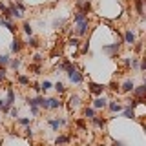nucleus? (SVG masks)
Wrapping results in <instances>:
<instances>
[{
    "label": "nucleus",
    "instance_id": "nucleus-1",
    "mask_svg": "<svg viewBox=\"0 0 146 146\" xmlns=\"http://www.w3.org/2000/svg\"><path fill=\"white\" fill-rule=\"evenodd\" d=\"M68 73V79H70V82L71 84H75V86H80L82 82H84V73H82L79 68L75 66V64H73V66L70 68V70L66 71Z\"/></svg>",
    "mask_w": 146,
    "mask_h": 146
},
{
    "label": "nucleus",
    "instance_id": "nucleus-2",
    "mask_svg": "<svg viewBox=\"0 0 146 146\" xmlns=\"http://www.w3.org/2000/svg\"><path fill=\"white\" fill-rule=\"evenodd\" d=\"M7 9H9V13H11L13 20H15V18H22L24 13H26V6L20 2V0H13V2L7 6Z\"/></svg>",
    "mask_w": 146,
    "mask_h": 146
},
{
    "label": "nucleus",
    "instance_id": "nucleus-3",
    "mask_svg": "<svg viewBox=\"0 0 146 146\" xmlns=\"http://www.w3.org/2000/svg\"><path fill=\"white\" fill-rule=\"evenodd\" d=\"M88 31H90V18H86V20L75 24V29H71V36L80 38V36H86V35H88Z\"/></svg>",
    "mask_w": 146,
    "mask_h": 146
},
{
    "label": "nucleus",
    "instance_id": "nucleus-4",
    "mask_svg": "<svg viewBox=\"0 0 146 146\" xmlns=\"http://www.w3.org/2000/svg\"><path fill=\"white\" fill-rule=\"evenodd\" d=\"M121 48H122V44H121V40H115V42H111V44H106V46H102V51L104 53H108L110 57H117V53L121 51Z\"/></svg>",
    "mask_w": 146,
    "mask_h": 146
},
{
    "label": "nucleus",
    "instance_id": "nucleus-5",
    "mask_svg": "<svg viewBox=\"0 0 146 146\" xmlns=\"http://www.w3.org/2000/svg\"><path fill=\"white\" fill-rule=\"evenodd\" d=\"M88 91L91 95H95V97H100V95H104V91H106V86L99 84V82H93V80H88Z\"/></svg>",
    "mask_w": 146,
    "mask_h": 146
},
{
    "label": "nucleus",
    "instance_id": "nucleus-6",
    "mask_svg": "<svg viewBox=\"0 0 146 146\" xmlns=\"http://www.w3.org/2000/svg\"><path fill=\"white\" fill-rule=\"evenodd\" d=\"M22 49H24V40H22L18 35H15V36H13V40H11V46H9V51L17 55V53H20Z\"/></svg>",
    "mask_w": 146,
    "mask_h": 146
},
{
    "label": "nucleus",
    "instance_id": "nucleus-7",
    "mask_svg": "<svg viewBox=\"0 0 146 146\" xmlns=\"http://www.w3.org/2000/svg\"><path fill=\"white\" fill-rule=\"evenodd\" d=\"M82 104V99H80V95L79 93H71L70 97H68V106H70L71 111H75L77 108H79Z\"/></svg>",
    "mask_w": 146,
    "mask_h": 146
},
{
    "label": "nucleus",
    "instance_id": "nucleus-8",
    "mask_svg": "<svg viewBox=\"0 0 146 146\" xmlns=\"http://www.w3.org/2000/svg\"><path fill=\"white\" fill-rule=\"evenodd\" d=\"M106 104H108V99L104 97V95H100V97H95L93 100H91V108L97 111V110H104L106 108Z\"/></svg>",
    "mask_w": 146,
    "mask_h": 146
},
{
    "label": "nucleus",
    "instance_id": "nucleus-9",
    "mask_svg": "<svg viewBox=\"0 0 146 146\" xmlns=\"http://www.w3.org/2000/svg\"><path fill=\"white\" fill-rule=\"evenodd\" d=\"M68 122V119H64V117H55V119H48V124L51 126V130L53 131H58V128L64 126Z\"/></svg>",
    "mask_w": 146,
    "mask_h": 146
},
{
    "label": "nucleus",
    "instance_id": "nucleus-10",
    "mask_svg": "<svg viewBox=\"0 0 146 146\" xmlns=\"http://www.w3.org/2000/svg\"><path fill=\"white\" fill-rule=\"evenodd\" d=\"M106 108H108V110H110L111 113H119V111H122V108H124V104H122L121 100H108Z\"/></svg>",
    "mask_w": 146,
    "mask_h": 146
},
{
    "label": "nucleus",
    "instance_id": "nucleus-11",
    "mask_svg": "<svg viewBox=\"0 0 146 146\" xmlns=\"http://www.w3.org/2000/svg\"><path fill=\"white\" fill-rule=\"evenodd\" d=\"M131 93H133V99L143 100V99H144V95H146V84H139V86H135Z\"/></svg>",
    "mask_w": 146,
    "mask_h": 146
},
{
    "label": "nucleus",
    "instance_id": "nucleus-12",
    "mask_svg": "<svg viewBox=\"0 0 146 146\" xmlns=\"http://www.w3.org/2000/svg\"><path fill=\"white\" fill-rule=\"evenodd\" d=\"M135 42H137V35H135V31H133V29H124V44L133 46Z\"/></svg>",
    "mask_w": 146,
    "mask_h": 146
},
{
    "label": "nucleus",
    "instance_id": "nucleus-13",
    "mask_svg": "<svg viewBox=\"0 0 146 146\" xmlns=\"http://www.w3.org/2000/svg\"><path fill=\"white\" fill-rule=\"evenodd\" d=\"M135 88V82L131 80V79H126L124 82L121 84V93H131Z\"/></svg>",
    "mask_w": 146,
    "mask_h": 146
},
{
    "label": "nucleus",
    "instance_id": "nucleus-14",
    "mask_svg": "<svg viewBox=\"0 0 146 146\" xmlns=\"http://www.w3.org/2000/svg\"><path fill=\"white\" fill-rule=\"evenodd\" d=\"M15 99H17L15 90H13L11 86H9V88H7V95H6V99H4V100H6V106H9V108L15 106Z\"/></svg>",
    "mask_w": 146,
    "mask_h": 146
},
{
    "label": "nucleus",
    "instance_id": "nucleus-15",
    "mask_svg": "<svg viewBox=\"0 0 146 146\" xmlns=\"http://www.w3.org/2000/svg\"><path fill=\"white\" fill-rule=\"evenodd\" d=\"M77 9L79 11H84V13H90L91 11V2L90 0H77Z\"/></svg>",
    "mask_w": 146,
    "mask_h": 146
},
{
    "label": "nucleus",
    "instance_id": "nucleus-16",
    "mask_svg": "<svg viewBox=\"0 0 146 146\" xmlns=\"http://www.w3.org/2000/svg\"><path fill=\"white\" fill-rule=\"evenodd\" d=\"M91 124H93L95 128H99V130H104V128H106V119L104 117H99V115H95L93 119H91Z\"/></svg>",
    "mask_w": 146,
    "mask_h": 146
},
{
    "label": "nucleus",
    "instance_id": "nucleus-17",
    "mask_svg": "<svg viewBox=\"0 0 146 146\" xmlns=\"http://www.w3.org/2000/svg\"><path fill=\"white\" fill-rule=\"evenodd\" d=\"M0 26H4V27H7L9 31H11L13 35H17V31H18V27L13 24V20H6V18H2L0 17Z\"/></svg>",
    "mask_w": 146,
    "mask_h": 146
},
{
    "label": "nucleus",
    "instance_id": "nucleus-18",
    "mask_svg": "<svg viewBox=\"0 0 146 146\" xmlns=\"http://www.w3.org/2000/svg\"><path fill=\"white\" fill-rule=\"evenodd\" d=\"M48 102H49V110H60L64 106V102L58 97H51V99H48Z\"/></svg>",
    "mask_w": 146,
    "mask_h": 146
},
{
    "label": "nucleus",
    "instance_id": "nucleus-19",
    "mask_svg": "<svg viewBox=\"0 0 146 146\" xmlns=\"http://www.w3.org/2000/svg\"><path fill=\"white\" fill-rule=\"evenodd\" d=\"M24 46H29V48H33V49H38L40 48V42H38V38L33 35V36H27V38H26Z\"/></svg>",
    "mask_w": 146,
    "mask_h": 146
},
{
    "label": "nucleus",
    "instance_id": "nucleus-20",
    "mask_svg": "<svg viewBox=\"0 0 146 146\" xmlns=\"http://www.w3.org/2000/svg\"><path fill=\"white\" fill-rule=\"evenodd\" d=\"M71 137L70 135H57V139H55V146H66L70 144Z\"/></svg>",
    "mask_w": 146,
    "mask_h": 146
},
{
    "label": "nucleus",
    "instance_id": "nucleus-21",
    "mask_svg": "<svg viewBox=\"0 0 146 146\" xmlns=\"http://www.w3.org/2000/svg\"><path fill=\"white\" fill-rule=\"evenodd\" d=\"M133 7H135L137 15L143 18V15H144V0H133Z\"/></svg>",
    "mask_w": 146,
    "mask_h": 146
},
{
    "label": "nucleus",
    "instance_id": "nucleus-22",
    "mask_svg": "<svg viewBox=\"0 0 146 146\" xmlns=\"http://www.w3.org/2000/svg\"><path fill=\"white\" fill-rule=\"evenodd\" d=\"M17 82H18L20 86H29V84H31V79H29V75L18 73V75H17Z\"/></svg>",
    "mask_w": 146,
    "mask_h": 146
},
{
    "label": "nucleus",
    "instance_id": "nucleus-23",
    "mask_svg": "<svg viewBox=\"0 0 146 146\" xmlns=\"http://www.w3.org/2000/svg\"><path fill=\"white\" fill-rule=\"evenodd\" d=\"M122 117L124 119H135V110L124 104V108H122Z\"/></svg>",
    "mask_w": 146,
    "mask_h": 146
},
{
    "label": "nucleus",
    "instance_id": "nucleus-24",
    "mask_svg": "<svg viewBox=\"0 0 146 146\" xmlns=\"http://www.w3.org/2000/svg\"><path fill=\"white\" fill-rule=\"evenodd\" d=\"M22 31H24V35H26V36H33V26H31L27 20L22 22Z\"/></svg>",
    "mask_w": 146,
    "mask_h": 146
},
{
    "label": "nucleus",
    "instance_id": "nucleus-25",
    "mask_svg": "<svg viewBox=\"0 0 146 146\" xmlns=\"http://www.w3.org/2000/svg\"><path fill=\"white\" fill-rule=\"evenodd\" d=\"M82 113H84V119H86V121H91V119H93L95 115H97V111H95V110L91 108V106H86Z\"/></svg>",
    "mask_w": 146,
    "mask_h": 146
},
{
    "label": "nucleus",
    "instance_id": "nucleus-26",
    "mask_svg": "<svg viewBox=\"0 0 146 146\" xmlns=\"http://www.w3.org/2000/svg\"><path fill=\"white\" fill-rule=\"evenodd\" d=\"M22 66V60L20 58H9V64H7V68H11V70H15V71H18V68Z\"/></svg>",
    "mask_w": 146,
    "mask_h": 146
},
{
    "label": "nucleus",
    "instance_id": "nucleus-27",
    "mask_svg": "<svg viewBox=\"0 0 146 146\" xmlns=\"http://www.w3.org/2000/svg\"><path fill=\"white\" fill-rule=\"evenodd\" d=\"M86 18H88V13H84V11H77L75 15H73V22H75V24H79V22L86 20Z\"/></svg>",
    "mask_w": 146,
    "mask_h": 146
},
{
    "label": "nucleus",
    "instance_id": "nucleus-28",
    "mask_svg": "<svg viewBox=\"0 0 146 146\" xmlns=\"http://www.w3.org/2000/svg\"><path fill=\"white\" fill-rule=\"evenodd\" d=\"M51 88H53L51 80H42V82H40V93H46V91H49Z\"/></svg>",
    "mask_w": 146,
    "mask_h": 146
},
{
    "label": "nucleus",
    "instance_id": "nucleus-29",
    "mask_svg": "<svg viewBox=\"0 0 146 146\" xmlns=\"http://www.w3.org/2000/svg\"><path fill=\"white\" fill-rule=\"evenodd\" d=\"M17 122H18V124H20V126H31V122H33V119H31V117H18L17 119Z\"/></svg>",
    "mask_w": 146,
    "mask_h": 146
},
{
    "label": "nucleus",
    "instance_id": "nucleus-30",
    "mask_svg": "<svg viewBox=\"0 0 146 146\" xmlns=\"http://www.w3.org/2000/svg\"><path fill=\"white\" fill-rule=\"evenodd\" d=\"M9 55L7 53H0V68H7V64H9Z\"/></svg>",
    "mask_w": 146,
    "mask_h": 146
},
{
    "label": "nucleus",
    "instance_id": "nucleus-31",
    "mask_svg": "<svg viewBox=\"0 0 146 146\" xmlns=\"http://www.w3.org/2000/svg\"><path fill=\"white\" fill-rule=\"evenodd\" d=\"M53 90H57V93H66V86H64V82H60V80H58V82H55V84H53Z\"/></svg>",
    "mask_w": 146,
    "mask_h": 146
},
{
    "label": "nucleus",
    "instance_id": "nucleus-32",
    "mask_svg": "<svg viewBox=\"0 0 146 146\" xmlns=\"http://www.w3.org/2000/svg\"><path fill=\"white\" fill-rule=\"evenodd\" d=\"M68 46H71V48H79L80 46V38H77V36H70V38H68Z\"/></svg>",
    "mask_w": 146,
    "mask_h": 146
},
{
    "label": "nucleus",
    "instance_id": "nucleus-33",
    "mask_svg": "<svg viewBox=\"0 0 146 146\" xmlns=\"http://www.w3.org/2000/svg\"><path fill=\"white\" fill-rule=\"evenodd\" d=\"M42 62H44V57H42L40 53H35V55H33V62H31V64H38V66H40Z\"/></svg>",
    "mask_w": 146,
    "mask_h": 146
},
{
    "label": "nucleus",
    "instance_id": "nucleus-34",
    "mask_svg": "<svg viewBox=\"0 0 146 146\" xmlns=\"http://www.w3.org/2000/svg\"><path fill=\"white\" fill-rule=\"evenodd\" d=\"M29 70L35 73V75H40V71H42V66H38V64H29Z\"/></svg>",
    "mask_w": 146,
    "mask_h": 146
},
{
    "label": "nucleus",
    "instance_id": "nucleus-35",
    "mask_svg": "<svg viewBox=\"0 0 146 146\" xmlns=\"http://www.w3.org/2000/svg\"><path fill=\"white\" fill-rule=\"evenodd\" d=\"M7 113H9V115H11L13 119H15V121L18 119V108H17V106H11V110H9Z\"/></svg>",
    "mask_w": 146,
    "mask_h": 146
},
{
    "label": "nucleus",
    "instance_id": "nucleus-36",
    "mask_svg": "<svg viewBox=\"0 0 146 146\" xmlns=\"http://www.w3.org/2000/svg\"><path fill=\"white\" fill-rule=\"evenodd\" d=\"M131 48H133L135 53H141V51H143V42H141V40H137V42L131 46Z\"/></svg>",
    "mask_w": 146,
    "mask_h": 146
},
{
    "label": "nucleus",
    "instance_id": "nucleus-37",
    "mask_svg": "<svg viewBox=\"0 0 146 146\" xmlns=\"http://www.w3.org/2000/svg\"><path fill=\"white\" fill-rule=\"evenodd\" d=\"M77 126H79L80 128V130H84V128H86V119H77Z\"/></svg>",
    "mask_w": 146,
    "mask_h": 146
},
{
    "label": "nucleus",
    "instance_id": "nucleus-38",
    "mask_svg": "<svg viewBox=\"0 0 146 146\" xmlns=\"http://www.w3.org/2000/svg\"><path fill=\"white\" fill-rule=\"evenodd\" d=\"M24 133H26V135H27V137H29V139H31V137L35 135V131L31 130V126H26V128H24Z\"/></svg>",
    "mask_w": 146,
    "mask_h": 146
},
{
    "label": "nucleus",
    "instance_id": "nucleus-39",
    "mask_svg": "<svg viewBox=\"0 0 146 146\" xmlns=\"http://www.w3.org/2000/svg\"><path fill=\"white\" fill-rule=\"evenodd\" d=\"M29 111H31V115H33V117H36V115L40 113V108H38V106H31Z\"/></svg>",
    "mask_w": 146,
    "mask_h": 146
},
{
    "label": "nucleus",
    "instance_id": "nucleus-40",
    "mask_svg": "<svg viewBox=\"0 0 146 146\" xmlns=\"http://www.w3.org/2000/svg\"><path fill=\"white\" fill-rule=\"evenodd\" d=\"M6 77H7L6 68H0V82H4V80H6Z\"/></svg>",
    "mask_w": 146,
    "mask_h": 146
},
{
    "label": "nucleus",
    "instance_id": "nucleus-41",
    "mask_svg": "<svg viewBox=\"0 0 146 146\" xmlns=\"http://www.w3.org/2000/svg\"><path fill=\"white\" fill-rule=\"evenodd\" d=\"M29 86H31V88H33V90L36 91V93H40V82H31Z\"/></svg>",
    "mask_w": 146,
    "mask_h": 146
},
{
    "label": "nucleus",
    "instance_id": "nucleus-42",
    "mask_svg": "<svg viewBox=\"0 0 146 146\" xmlns=\"http://www.w3.org/2000/svg\"><path fill=\"white\" fill-rule=\"evenodd\" d=\"M82 44H84V46L80 48V53H86V51L90 49V44H88V42H82Z\"/></svg>",
    "mask_w": 146,
    "mask_h": 146
},
{
    "label": "nucleus",
    "instance_id": "nucleus-43",
    "mask_svg": "<svg viewBox=\"0 0 146 146\" xmlns=\"http://www.w3.org/2000/svg\"><path fill=\"white\" fill-rule=\"evenodd\" d=\"M64 24V20H53V27H60Z\"/></svg>",
    "mask_w": 146,
    "mask_h": 146
},
{
    "label": "nucleus",
    "instance_id": "nucleus-44",
    "mask_svg": "<svg viewBox=\"0 0 146 146\" xmlns=\"http://www.w3.org/2000/svg\"><path fill=\"white\" fill-rule=\"evenodd\" d=\"M111 146H126V143H122V141H113Z\"/></svg>",
    "mask_w": 146,
    "mask_h": 146
},
{
    "label": "nucleus",
    "instance_id": "nucleus-45",
    "mask_svg": "<svg viewBox=\"0 0 146 146\" xmlns=\"http://www.w3.org/2000/svg\"><path fill=\"white\" fill-rule=\"evenodd\" d=\"M117 88H119V84H115V82H111V84H110V90H113V91H117Z\"/></svg>",
    "mask_w": 146,
    "mask_h": 146
},
{
    "label": "nucleus",
    "instance_id": "nucleus-46",
    "mask_svg": "<svg viewBox=\"0 0 146 146\" xmlns=\"http://www.w3.org/2000/svg\"><path fill=\"white\" fill-rule=\"evenodd\" d=\"M6 9H7V6H6V4H2V2H0V13H4Z\"/></svg>",
    "mask_w": 146,
    "mask_h": 146
}]
</instances>
